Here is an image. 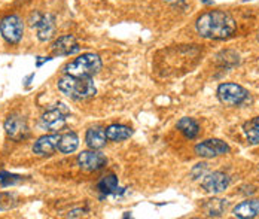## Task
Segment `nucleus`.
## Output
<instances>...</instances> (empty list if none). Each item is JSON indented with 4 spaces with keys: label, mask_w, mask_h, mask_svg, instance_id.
<instances>
[{
    "label": "nucleus",
    "mask_w": 259,
    "mask_h": 219,
    "mask_svg": "<svg viewBox=\"0 0 259 219\" xmlns=\"http://www.w3.org/2000/svg\"><path fill=\"white\" fill-rule=\"evenodd\" d=\"M60 136L61 135H48V136L39 137L33 145V152L39 157H47L54 154L58 148Z\"/></svg>",
    "instance_id": "obj_13"
},
{
    "label": "nucleus",
    "mask_w": 259,
    "mask_h": 219,
    "mask_svg": "<svg viewBox=\"0 0 259 219\" xmlns=\"http://www.w3.org/2000/svg\"><path fill=\"white\" fill-rule=\"evenodd\" d=\"M50 60H51L50 57H47V58H45V57H37V61H36V66H37V67H40V66H42V64H44L45 61H50Z\"/></svg>",
    "instance_id": "obj_26"
},
{
    "label": "nucleus",
    "mask_w": 259,
    "mask_h": 219,
    "mask_svg": "<svg viewBox=\"0 0 259 219\" xmlns=\"http://www.w3.org/2000/svg\"><path fill=\"white\" fill-rule=\"evenodd\" d=\"M230 152L228 143L221 139H208L195 146V154L201 158H213Z\"/></svg>",
    "instance_id": "obj_9"
},
{
    "label": "nucleus",
    "mask_w": 259,
    "mask_h": 219,
    "mask_svg": "<svg viewBox=\"0 0 259 219\" xmlns=\"http://www.w3.org/2000/svg\"><path fill=\"white\" fill-rule=\"evenodd\" d=\"M227 207V200H219V198H213L208 200L204 204V212L207 216H221L224 213Z\"/></svg>",
    "instance_id": "obj_20"
},
{
    "label": "nucleus",
    "mask_w": 259,
    "mask_h": 219,
    "mask_svg": "<svg viewBox=\"0 0 259 219\" xmlns=\"http://www.w3.org/2000/svg\"><path fill=\"white\" fill-rule=\"evenodd\" d=\"M133 135V130L127 125H121V124H112L106 128V137L110 142H122L127 140Z\"/></svg>",
    "instance_id": "obj_17"
},
{
    "label": "nucleus",
    "mask_w": 259,
    "mask_h": 219,
    "mask_svg": "<svg viewBox=\"0 0 259 219\" xmlns=\"http://www.w3.org/2000/svg\"><path fill=\"white\" fill-rule=\"evenodd\" d=\"M165 2H170V3H173V2H178V0H165Z\"/></svg>",
    "instance_id": "obj_28"
},
{
    "label": "nucleus",
    "mask_w": 259,
    "mask_h": 219,
    "mask_svg": "<svg viewBox=\"0 0 259 219\" xmlns=\"http://www.w3.org/2000/svg\"><path fill=\"white\" fill-rule=\"evenodd\" d=\"M208 164L207 163H200L197 164L192 170H191V176L192 179H198V178H204L206 176V171H207Z\"/></svg>",
    "instance_id": "obj_24"
},
{
    "label": "nucleus",
    "mask_w": 259,
    "mask_h": 219,
    "mask_svg": "<svg viewBox=\"0 0 259 219\" xmlns=\"http://www.w3.org/2000/svg\"><path fill=\"white\" fill-rule=\"evenodd\" d=\"M5 132H6L8 137H11L15 142H21L30 135L26 118L21 115H17V113L8 116V119L5 121Z\"/></svg>",
    "instance_id": "obj_8"
},
{
    "label": "nucleus",
    "mask_w": 259,
    "mask_h": 219,
    "mask_svg": "<svg viewBox=\"0 0 259 219\" xmlns=\"http://www.w3.org/2000/svg\"><path fill=\"white\" fill-rule=\"evenodd\" d=\"M176 127H178V130H179L186 139H195V137L198 136V133H200V125H198V122H197L195 119H192V118H188V116L179 119Z\"/></svg>",
    "instance_id": "obj_18"
},
{
    "label": "nucleus",
    "mask_w": 259,
    "mask_h": 219,
    "mask_svg": "<svg viewBox=\"0 0 259 219\" xmlns=\"http://www.w3.org/2000/svg\"><path fill=\"white\" fill-rule=\"evenodd\" d=\"M66 115H67V109L64 108V105H55V108L47 110L42 115L40 124L44 128L50 132H58L66 125Z\"/></svg>",
    "instance_id": "obj_7"
},
{
    "label": "nucleus",
    "mask_w": 259,
    "mask_h": 219,
    "mask_svg": "<svg viewBox=\"0 0 259 219\" xmlns=\"http://www.w3.org/2000/svg\"><path fill=\"white\" fill-rule=\"evenodd\" d=\"M79 146V137L76 133L69 132L60 136V142H58V148L57 151L61 154H72L78 149Z\"/></svg>",
    "instance_id": "obj_16"
},
{
    "label": "nucleus",
    "mask_w": 259,
    "mask_h": 219,
    "mask_svg": "<svg viewBox=\"0 0 259 219\" xmlns=\"http://www.w3.org/2000/svg\"><path fill=\"white\" fill-rule=\"evenodd\" d=\"M258 39H259V34H258Z\"/></svg>",
    "instance_id": "obj_29"
},
{
    "label": "nucleus",
    "mask_w": 259,
    "mask_h": 219,
    "mask_svg": "<svg viewBox=\"0 0 259 219\" xmlns=\"http://www.w3.org/2000/svg\"><path fill=\"white\" fill-rule=\"evenodd\" d=\"M0 33L8 43H18L24 34L23 20L17 15H8L0 21Z\"/></svg>",
    "instance_id": "obj_6"
},
{
    "label": "nucleus",
    "mask_w": 259,
    "mask_h": 219,
    "mask_svg": "<svg viewBox=\"0 0 259 219\" xmlns=\"http://www.w3.org/2000/svg\"><path fill=\"white\" fill-rule=\"evenodd\" d=\"M30 26L36 28L37 39L40 42H47L52 39L55 34V17L52 14H40V12H33L30 17Z\"/></svg>",
    "instance_id": "obj_5"
},
{
    "label": "nucleus",
    "mask_w": 259,
    "mask_h": 219,
    "mask_svg": "<svg viewBox=\"0 0 259 219\" xmlns=\"http://www.w3.org/2000/svg\"><path fill=\"white\" fill-rule=\"evenodd\" d=\"M23 178L21 176H17V174H11L8 171H2L0 173V184L2 187H9V185H15L18 182H21Z\"/></svg>",
    "instance_id": "obj_23"
},
{
    "label": "nucleus",
    "mask_w": 259,
    "mask_h": 219,
    "mask_svg": "<svg viewBox=\"0 0 259 219\" xmlns=\"http://www.w3.org/2000/svg\"><path fill=\"white\" fill-rule=\"evenodd\" d=\"M204 3H207V5H210V3H213V0H203Z\"/></svg>",
    "instance_id": "obj_27"
},
{
    "label": "nucleus",
    "mask_w": 259,
    "mask_h": 219,
    "mask_svg": "<svg viewBox=\"0 0 259 219\" xmlns=\"http://www.w3.org/2000/svg\"><path fill=\"white\" fill-rule=\"evenodd\" d=\"M57 85L58 90L72 100H87L94 97L97 93L93 78H76L64 75Z\"/></svg>",
    "instance_id": "obj_2"
},
{
    "label": "nucleus",
    "mask_w": 259,
    "mask_h": 219,
    "mask_svg": "<svg viewBox=\"0 0 259 219\" xmlns=\"http://www.w3.org/2000/svg\"><path fill=\"white\" fill-rule=\"evenodd\" d=\"M201 187H203V190H206L210 194H219L230 187V176L224 171L208 173L203 178Z\"/></svg>",
    "instance_id": "obj_11"
},
{
    "label": "nucleus",
    "mask_w": 259,
    "mask_h": 219,
    "mask_svg": "<svg viewBox=\"0 0 259 219\" xmlns=\"http://www.w3.org/2000/svg\"><path fill=\"white\" fill-rule=\"evenodd\" d=\"M259 215V200H247L234 207V216L240 219H252Z\"/></svg>",
    "instance_id": "obj_14"
},
{
    "label": "nucleus",
    "mask_w": 259,
    "mask_h": 219,
    "mask_svg": "<svg viewBox=\"0 0 259 219\" xmlns=\"http://www.w3.org/2000/svg\"><path fill=\"white\" fill-rule=\"evenodd\" d=\"M195 28L201 37L224 40L233 36L237 24L233 17L225 11H208L198 17Z\"/></svg>",
    "instance_id": "obj_1"
},
{
    "label": "nucleus",
    "mask_w": 259,
    "mask_h": 219,
    "mask_svg": "<svg viewBox=\"0 0 259 219\" xmlns=\"http://www.w3.org/2000/svg\"><path fill=\"white\" fill-rule=\"evenodd\" d=\"M78 165L85 171H96L103 168L107 164V158L102 152H97V149L93 151H83L78 155Z\"/></svg>",
    "instance_id": "obj_10"
},
{
    "label": "nucleus",
    "mask_w": 259,
    "mask_h": 219,
    "mask_svg": "<svg viewBox=\"0 0 259 219\" xmlns=\"http://www.w3.org/2000/svg\"><path fill=\"white\" fill-rule=\"evenodd\" d=\"M243 132L250 145H259V116H255L244 122Z\"/></svg>",
    "instance_id": "obj_19"
},
{
    "label": "nucleus",
    "mask_w": 259,
    "mask_h": 219,
    "mask_svg": "<svg viewBox=\"0 0 259 219\" xmlns=\"http://www.w3.org/2000/svg\"><path fill=\"white\" fill-rule=\"evenodd\" d=\"M52 54L60 55V57H64V55H73L80 51V47H79L78 40L75 36L72 34H64V36H60L51 47Z\"/></svg>",
    "instance_id": "obj_12"
},
{
    "label": "nucleus",
    "mask_w": 259,
    "mask_h": 219,
    "mask_svg": "<svg viewBox=\"0 0 259 219\" xmlns=\"http://www.w3.org/2000/svg\"><path fill=\"white\" fill-rule=\"evenodd\" d=\"M83 209H76V210H72V212H69V215H67V218H79V216H82L83 215Z\"/></svg>",
    "instance_id": "obj_25"
},
{
    "label": "nucleus",
    "mask_w": 259,
    "mask_h": 219,
    "mask_svg": "<svg viewBox=\"0 0 259 219\" xmlns=\"http://www.w3.org/2000/svg\"><path fill=\"white\" fill-rule=\"evenodd\" d=\"M15 203H17V198H15L14 194H11V192H0V212L14 207Z\"/></svg>",
    "instance_id": "obj_22"
},
{
    "label": "nucleus",
    "mask_w": 259,
    "mask_h": 219,
    "mask_svg": "<svg viewBox=\"0 0 259 219\" xmlns=\"http://www.w3.org/2000/svg\"><path fill=\"white\" fill-rule=\"evenodd\" d=\"M218 99L225 106H240L247 102L249 91L238 83H221L218 86Z\"/></svg>",
    "instance_id": "obj_4"
},
{
    "label": "nucleus",
    "mask_w": 259,
    "mask_h": 219,
    "mask_svg": "<svg viewBox=\"0 0 259 219\" xmlns=\"http://www.w3.org/2000/svg\"><path fill=\"white\" fill-rule=\"evenodd\" d=\"M102 67H103V63H102L100 55L87 53V54L79 55L73 61L67 63L63 72L64 75H70L76 78H93L102 70Z\"/></svg>",
    "instance_id": "obj_3"
},
{
    "label": "nucleus",
    "mask_w": 259,
    "mask_h": 219,
    "mask_svg": "<svg viewBox=\"0 0 259 219\" xmlns=\"http://www.w3.org/2000/svg\"><path fill=\"white\" fill-rule=\"evenodd\" d=\"M97 188H99V191L102 192L103 195H109L112 192H116V190H118V178L115 174L104 176L103 179L99 182Z\"/></svg>",
    "instance_id": "obj_21"
},
{
    "label": "nucleus",
    "mask_w": 259,
    "mask_h": 219,
    "mask_svg": "<svg viewBox=\"0 0 259 219\" xmlns=\"http://www.w3.org/2000/svg\"><path fill=\"white\" fill-rule=\"evenodd\" d=\"M85 142H87L88 148H91V149H102L107 142L106 130L102 127H91L87 132Z\"/></svg>",
    "instance_id": "obj_15"
}]
</instances>
